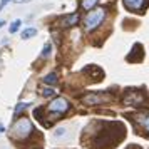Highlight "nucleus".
<instances>
[{"instance_id": "1", "label": "nucleus", "mask_w": 149, "mask_h": 149, "mask_svg": "<svg viewBox=\"0 0 149 149\" xmlns=\"http://www.w3.org/2000/svg\"><path fill=\"white\" fill-rule=\"evenodd\" d=\"M32 131H34V127H32V122L29 121L27 117H22V119H19V121L14 124V127H12V134H14L15 137L25 139V137H27Z\"/></svg>"}, {"instance_id": "5", "label": "nucleus", "mask_w": 149, "mask_h": 149, "mask_svg": "<svg viewBox=\"0 0 149 149\" xmlns=\"http://www.w3.org/2000/svg\"><path fill=\"white\" fill-rule=\"evenodd\" d=\"M77 22H79V14H72V15H69V17H65L62 20V24H64V27H72Z\"/></svg>"}, {"instance_id": "11", "label": "nucleus", "mask_w": 149, "mask_h": 149, "mask_svg": "<svg viewBox=\"0 0 149 149\" xmlns=\"http://www.w3.org/2000/svg\"><path fill=\"white\" fill-rule=\"evenodd\" d=\"M141 124H142V129H144V131H149V114L142 116Z\"/></svg>"}, {"instance_id": "3", "label": "nucleus", "mask_w": 149, "mask_h": 149, "mask_svg": "<svg viewBox=\"0 0 149 149\" xmlns=\"http://www.w3.org/2000/svg\"><path fill=\"white\" fill-rule=\"evenodd\" d=\"M47 109L50 111V112H54V114L61 116V114H64V112H67V109H69V102L65 101L64 97H57V99H54V101L49 104Z\"/></svg>"}, {"instance_id": "15", "label": "nucleus", "mask_w": 149, "mask_h": 149, "mask_svg": "<svg viewBox=\"0 0 149 149\" xmlns=\"http://www.w3.org/2000/svg\"><path fill=\"white\" fill-rule=\"evenodd\" d=\"M62 134H65V129H57V131H55V137H61Z\"/></svg>"}, {"instance_id": "18", "label": "nucleus", "mask_w": 149, "mask_h": 149, "mask_svg": "<svg viewBox=\"0 0 149 149\" xmlns=\"http://www.w3.org/2000/svg\"><path fill=\"white\" fill-rule=\"evenodd\" d=\"M3 131H5V127H3V126L0 124V132H3Z\"/></svg>"}, {"instance_id": "6", "label": "nucleus", "mask_w": 149, "mask_h": 149, "mask_svg": "<svg viewBox=\"0 0 149 149\" xmlns=\"http://www.w3.org/2000/svg\"><path fill=\"white\" fill-rule=\"evenodd\" d=\"M34 35H37V29H25L24 32H22V39L25 40V39H30V37H34Z\"/></svg>"}, {"instance_id": "7", "label": "nucleus", "mask_w": 149, "mask_h": 149, "mask_svg": "<svg viewBox=\"0 0 149 149\" xmlns=\"http://www.w3.org/2000/svg\"><path fill=\"white\" fill-rule=\"evenodd\" d=\"M84 102H87V104H99V102H102V97H95V95H87V97H84Z\"/></svg>"}, {"instance_id": "8", "label": "nucleus", "mask_w": 149, "mask_h": 149, "mask_svg": "<svg viewBox=\"0 0 149 149\" xmlns=\"http://www.w3.org/2000/svg\"><path fill=\"white\" fill-rule=\"evenodd\" d=\"M20 25H22V22H20V20H14L12 24H10V29H8V32H10V34H15V32L20 29Z\"/></svg>"}, {"instance_id": "16", "label": "nucleus", "mask_w": 149, "mask_h": 149, "mask_svg": "<svg viewBox=\"0 0 149 149\" xmlns=\"http://www.w3.org/2000/svg\"><path fill=\"white\" fill-rule=\"evenodd\" d=\"M8 2H12V0H2V2H0V10H2V8L5 7V5H7Z\"/></svg>"}, {"instance_id": "13", "label": "nucleus", "mask_w": 149, "mask_h": 149, "mask_svg": "<svg viewBox=\"0 0 149 149\" xmlns=\"http://www.w3.org/2000/svg\"><path fill=\"white\" fill-rule=\"evenodd\" d=\"M27 106H29L27 102H20V104H17V107H15V116L19 114V112H22V111L27 107Z\"/></svg>"}, {"instance_id": "4", "label": "nucleus", "mask_w": 149, "mask_h": 149, "mask_svg": "<svg viewBox=\"0 0 149 149\" xmlns=\"http://www.w3.org/2000/svg\"><path fill=\"white\" fill-rule=\"evenodd\" d=\"M122 2L129 10H142L144 7V0H122Z\"/></svg>"}, {"instance_id": "19", "label": "nucleus", "mask_w": 149, "mask_h": 149, "mask_svg": "<svg viewBox=\"0 0 149 149\" xmlns=\"http://www.w3.org/2000/svg\"><path fill=\"white\" fill-rule=\"evenodd\" d=\"M3 25H5V22H3V20H0V29L3 27Z\"/></svg>"}, {"instance_id": "14", "label": "nucleus", "mask_w": 149, "mask_h": 149, "mask_svg": "<svg viewBox=\"0 0 149 149\" xmlns=\"http://www.w3.org/2000/svg\"><path fill=\"white\" fill-rule=\"evenodd\" d=\"M54 94H55V91H54V89L45 87L44 91H42V95H44V97H50V95H54Z\"/></svg>"}, {"instance_id": "10", "label": "nucleus", "mask_w": 149, "mask_h": 149, "mask_svg": "<svg viewBox=\"0 0 149 149\" xmlns=\"http://www.w3.org/2000/svg\"><path fill=\"white\" fill-rule=\"evenodd\" d=\"M50 52H52V45H50V42H47V44L44 45V49H42V57H49Z\"/></svg>"}, {"instance_id": "17", "label": "nucleus", "mask_w": 149, "mask_h": 149, "mask_svg": "<svg viewBox=\"0 0 149 149\" xmlns=\"http://www.w3.org/2000/svg\"><path fill=\"white\" fill-rule=\"evenodd\" d=\"M14 2H17V3H24V2H25V3H27V2H30V0H14Z\"/></svg>"}, {"instance_id": "9", "label": "nucleus", "mask_w": 149, "mask_h": 149, "mask_svg": "<svg viewBox=\"0 0 149 149\" xmlns=\"http://www.w3.org/2000/svg\"><path fill=\"white\" fill-rule=\"evenodd\" d=\"M44 82H45V84H52V86H54L55 82H57V74H49V75H45V77H44Z\"/></svg>"}, {"instance_id": "2", "label": "nucleus", "mask_w": 149, "mask_h": 149, "mask_svg": "<svg viewBox=\"0 0 149 149\" xmlns=\"http://www.w3.org/2000/svg\"><path fill=\"white\" fill-rule=\"evenodd\" d=\"M104 17H106V12L102 8H97V10L89 12L87 17H86V30H94V29H97L102 24Z\"/></svg>"}, {"instance_id": "12", "label": "nucleus", "mask_w": 149, "mask_h": 149, "mask_svg": "<svg viewBox=\"0 0 149 149\" xmlns=\"http://www.w3.org/2000/svg\"><path fill=\"white\" fill-rule=\"evenodd\" d=\"M97 2H99V0H84V2H82V7L84 8H91V7H94L95 3H97Z\"/></svg>"}]
</instances>
